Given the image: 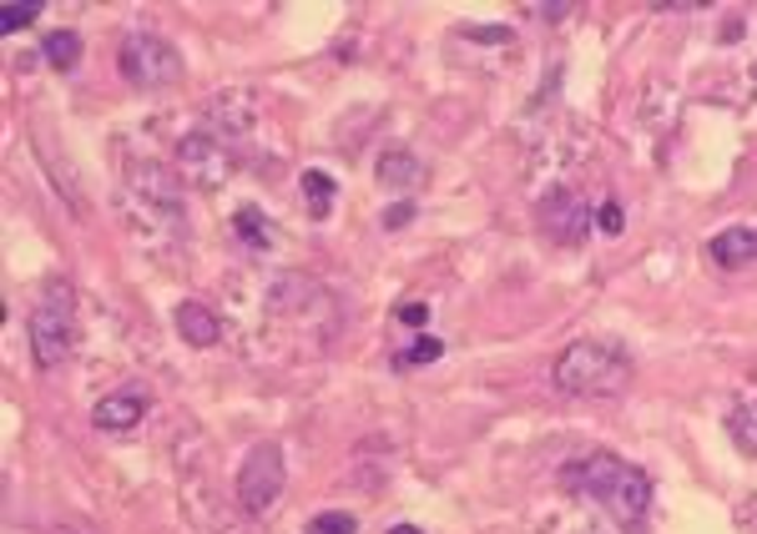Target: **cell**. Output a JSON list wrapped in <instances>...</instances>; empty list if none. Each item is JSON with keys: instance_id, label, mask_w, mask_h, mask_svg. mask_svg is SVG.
<instances>
[{"instance_id": "cell-9", "label": "cell", "mask_w": 757, "mask_h": 534, "mask_svg": "<svg viewBox=\"0 0 757 534\" xmlns=\"http://www.w3.org/2000/svg\"><path fill=\"white\" fill-rule=\"evenodd\" d=\"M707 258L717 262V268H747V262H757V228H727L717 232L713 242H707Z\"/></svg>"}, {"instance_id": "cell-6", "label": "cell", "mask_w": 757, "mask_h": 534, "mask_svg": "<svg viewBox=\"0 0 757 534\" xmlns=\"http://www.w3.org/2000/svg\"><path fill=\"white\" fill-rule=\"evenodd\" d=\"M177 167H182V177L192 187L212 192V187H222L232 177V152L218 131H192V137L177 142Z\"/></svg>"}, {"instance_id": "cell-7", "label": "cell", "mask_w": 757, "mask_h": 534, "mask_svg": "<svg viewBox=\"0 0 757 534\" xmlns=\"http://www.w3.org/2000/svg\"><path fill=\"white\" fill-rule=\"evenodd\" d=\"M596 212L586 197L566 192V187H556V192L540 197V232H546L550 242H560V248H581L586 232H591Z\"/></svg>"}, {"instance_id": "cell-11", "label": "cell", "mask_w": 757, "mask_h": 534, "mask_svg": "<svg viewBox=\"0 0 757 534\" xmlns=\"http://www.w3.org/2000/svg\"><path fill=\"white\" fill-rule=\"evenodd\" d=\"M379 187H389V192H415L419 182H425V162H419L415 152H405V147H395V152L379 157Z\"/></svg>"}, {"instance_id": "cell-17", "label": "cell", "mask_w": 757, "mask_h": 534, "mask_svg": "<svg viewBox=\"0 0 757 534\" xmlns=\"http://www.w3.org/2000/svg\"><path fill=\"white\" fill-rule=\"evenodd\" d=\"M308 534H359V520L349 510H329L308 520Z\"/></svg>"}, {"instance_id": "cell-3", "label": "cell", "mask_w": 757, "mask_h": 534, "mask_svg": "<svg viewBox=\"0 0 757 534\" xmlns=\"http://www.w3.org/2000/svg\"><path fill=\"white\" fill-rule=\"evenodd\" d=\"M26 339H31V353L46 373L61 369L77 349V288L71 283H51L41 298H36L31 318H26Z\"/></svg>"}, {"instance_id": "cell-18", "label": "cell", "mask_w": 757, "mask_h": 534, "mask_svg": "<svg viewBox=\"0 0 757 534\" xmlns=\"http://www.w3.org/2000/svg\"><path fill=\"white\" fill-rule=\"evenodd\" d=\"M439 353H445V343H439V339H419L415 349L395 353V369H419V363H435Z\"/></svg>"}, {"instance_id": "cell-24", "label": "cell", "mask_w": 757, "mask_h": 534, "mask_svg": "<svg viewBox=\"0 0 757 534\" xmlns=\"http://www.w3.org/2000/svg\"><path fill=\"white\" fill-rule=\"evenodd\" d=\"M56 534H81V530H56Z\"/></svg>"}, {"instance_id": "cell-13", "label": "cell", "mask_w": 757, "mask_h": 534, "mask_svg": "<svg viewBox=\"0 0 757 534\" xmlns=\"http://www.w3.org/2000/svg\"><path fill=\"white\" fill-rule=\"evenodd\" d=\"M232 232L248 242V252H263L268 242H273V232L263 228V212H258V208H238V212H232Z\"/></svg>"}, {"instance_id": "cell-21", "label": "cell", "mask_w": 757, "mask_h": 534, "mask_svg": "<svg viewBox=\"0 0 757 534\" xmlns=\"http://www.w3.org/2000/svg\"><path fill=\"white\" fill-rule=\"evenodd\" d=\"M596 222H601V232H611V238H616V232L626 228V218H621V202H601V218H596Z\"/></svg>"}, {"instance_id": "cell-19", "label": "cell", "mask_w": 757, "mask_h": 534, "mask_svg": "<svg viewBox=\"0 0 757 534\" xmlns=\"http://www.w3.org/2000/svg\"><path fill=\"white\" fill-rule=\"evenodd\" d=\"M526 11H536L540 21H566L576 6H571V0H556V6H550V0H536V6H526Z\"/></svg>"}, {"instance_id": "cell-5", "label": "cell", "mask_w": 757, "mask_h": 534, "mask_svg": "<svg viewBox=\"0 0 757 534\" xmlns=\"http://www.w3.org/2000/svg\"><path fill=\"white\" fill-rule=\"evenodd\" d=\"M117 61H121V77L132 81L137 91H157V87L182 77V56L172 51V41H162V36H152V31L127 36Z\"/></svg>"}, {"instance_id": "cell-15", "label": "cell", "mask_w": 757, "mask_h": 534, "mask_svg": "<svg viewBox=\"0 0 757 534\" xmlns=\"http://www.w3.org/2000/svg\"><path fill=\"white\" fill-rule=\"evenodd\" d=\"M41 11H46L41 0H6V6H0V36H11V31H21V26H31Z\"/></svg>"}, {"instance_id": "cell-8", "label": "cell", "mask_w": 757, "mask_h": 534, "mask_svg": "<svg viewBox=\"0 0 757 534\" xmlns=\"http://www.w3.org/2000/svg\"><path fill=\"white\" fill-rule=\"evenodd\" d=\"M147 414V393L142 389H127V393H107L97 404V429H107V434H127V429H137Z\"/></svg>"}, {"instance_id": "cell-2", "label": "cell", "mask_w": 757, "mask_h": 534, "mask_svg": "<svg viewBox=\"0 0 757 534\" xmlns=\"http://www.w3.org/2000/svg\"><path fill=\"white\" fill-rule=\"evenodd\" d=\"M631 379H637V369H631L621 343L611 339H576L550 363V383L571 399H621Z\"/></svg>"}, {"instance_id": "cell-1", "label": "cell", "mask_w": 757, "mask_h": 534, "mask_svg": "<svg viewBox=\"0 0 757 534\" xmlns=\"http://www.w3.org/2000/svg\"><path fill=\"white\" fill-rule=\"evenodd\" d=\"M560 484L581 500L601 504L626 534H641L651 514V474L637 470L631 459L611 454V449H591V454L560 464Z\"/></svg>"}, {"instance_id": "cell-12", "label": "cell", "mask_w": 757, "mask_h": 534, "mask_svg": "<svg viewBox=\"0 0 757 534\" xmlns=\"http://www.w3.org/2000/svg\"><path fill=\"white\" fill-rule=\"evenodd\" d=\"M41 56H46V66H56V71H71V66L81 61V36L77 31H51L41 41Z\"/></svg>"}, {"instance_id": "cell-20", "label": "cell", "mask_w": 757, "mask_h": 534, "mask_svg": "<svg viewBox=\"0 0 757 534\" xmlns=\"http://www.w3.org/2000/svg\"><path fill=\"white\" fill-rule=\"evenodd\" d=\"M379 222H385L389 232H395V228H409V222H415V202H395V208H385V218H379Z\"/></svg>"}, {"instance_id": "cell-16", "label": "cell", "mask_w": 757, "mask_h": 534, "mask_svg": "<svg viewBox=\"0 0 757 534\" xmlns=\"http://www.w3.org/2000/svg\"><path fill=\"white\" fill-rule=\"evenodd\" d=\"M727 429H733V439L747 449V454H757V404H743L727 414Z\"/></svg>"}, {"instance_id": "cell-22", "label": "cell", "mask_w": 757, "mask_h": 534, "mask_svg": "<svg viewBox=\"0 0 757 534\" xmlns=\"http://www.w3.org/2000/svg\"><path fill=\"white\" fill-rule=\"evenodd\" d=\"M399 318H405L409 328H419V323H425V308H419V303H409V308H405V313H399Z\"/></svg>"}, {"instance_id": "cell-23", "label": "cell", "mask_w": 757, "mask_h": 534, "mask_svg": "<svg viewBox=\"0 0 757 534\" xmlns=\"http://www.w3.org/2000/svg\"><path fill=\"white\" fill-rule=\"evenodd\" d=\"M389 534H425V530H419V524H395Z\"/></svg>"}, {"instance_id": "cell-10", "label": "cell", "mask_w": 757, "mask_h": 534, "mask_svg": "<svg viewBox=\"0 0 757 534\" xmlns=\"http://www.w3.org/2000/svg\"><path fill=\"white\" fill-rule=\"evenodd\" d=\"M172 323H177V333H182V343H192V349H212V343L222 339V323L212 318V308H202V303H177Z\"/></svg>"}, {"instance_id": "cell-14", "label": "cell", "mask_w": 757, "mask_h": 534, "mask_svg": "<svg viewBox=\"0 0 757 534\" xmlns=\"http://www.w3.org/2000/svg\"><path fill=\"white\" fill-rule=\"evenodd\" d=\"M303 197H308V208H313V218H329L333 212V177L329 172H303Z\"/></svg>"}, {"instance_id": "cell-4", "label": "cell", "mask_w": 757, "mask_h": 534, "mask_svg": "<svg viewBox=\"0 0 757 534\" xmlns=\"http://www.w3.org/2000/svg\"><path fill=\"white\" fill-rule=\"evenodd\" d=\"M288 490V464H283V449L278 444H252L248 459H242L238 470V504L248 514H273V504L283 500Z\"/></svg>"}]
</instances>
